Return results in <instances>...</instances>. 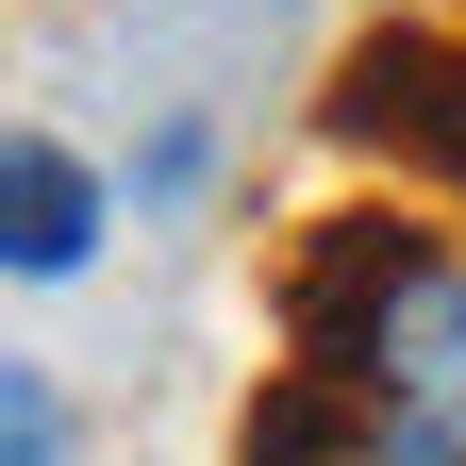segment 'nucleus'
I'll use <instances>...</instances> for the list:
<instances>
[{
  "mask_svg": "<svg viewBox=\"0 0 466 466\" xmlns=\"http://www.w3.org/2000/svg\"><path fill=\"white\" fill-rule=\"evenodd\" d=\"M283 350L466 450V250L417 217H317L283 267Z\"/></svg>",
  "mask_w": 466,
  "mask_h": 466,
  "instance_id": "f257e3e1",
  "label": "nucleus"
},
{
  "mask_svg": "<svg viewBox=\"0 0 466 466\" xmlns=\"http://www.w3.org/2000/svg\"><path fill=\"white\" fill-rule=\"evenodd\" d=\"M250 466H466V450L383 417V400H350V383H317V367H283L250 400Z\"/></svg>",
  "mask_w": 466,
  "mask_h": 466,
  "instance_id": "7ed1b4c3",
  "label": "nucleus"
},
{
  "mask_svg": "<svg viewBox=\"0 0 466 466\" xmlns=\"http://www.w3.org/2000/svg\"><path fill=\"white\" fill-rule=\"evenodd\" d=\"M0 466H67V400H50V367H0Z\"/></svg>",
  "mask_w": 466,
  "mask_h": 466,
  "instance_id": "39448f33",
  "label": "nucleus"
},
{
  "mask_svg": "<svg viewBox=\"0 0 466 466\" xmlns=\"http://www.w3.org/2000/svg\"><path fill=\"white\" fill-rule=\"evenodd\" d=\"M333 134H350V150L433 167V184H466V34H383V50H350Z\"/></svg>",
  "mask_w": 466,
  "mask_h": 466,
  "instance_id": "f03ea898",
  "label": "nucleus"
},
{
  "mask_svg": "<svg viewBox=\"0 0 466 466\" xmlns=\"http://www.w3.org/2000/svg\"><path fill=\"white\" fill-rule=\"evenodd\" d=\"M100 250V167L67 134H0V267L17 283H67Z\"/></svg>",
  "mask_w": 466,
  "mask_h": 466,
  "instance_id": "20e7f679",
  "label": "nucleus"
}]
</instances>
